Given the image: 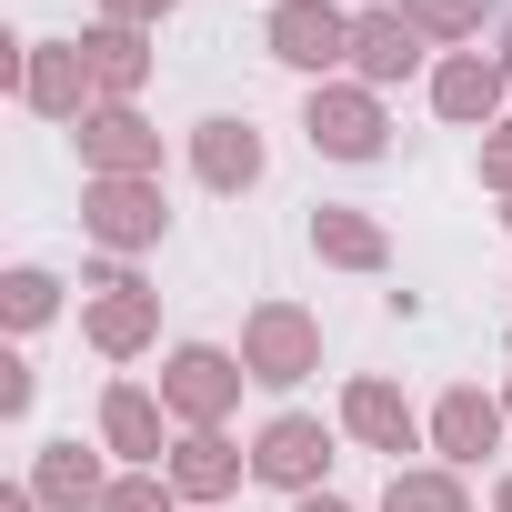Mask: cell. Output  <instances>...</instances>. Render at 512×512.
Returning a JSON list of instances; mask_svg holds the SVG:
<instances>
[{"label":"cell","instance_id":"6da1fadb","mask_svg":"<svg viewBox=\"0 0 512 512\" xmlns=\"http://www.w3.org/2000/svg\"><path fill=\"white\" fill-rule=\"evenodd\" d=\"M272 41H282V61H302V71H332V61L352 51V31H342L332 11H312V0H302V11H282V21H272Z\"/></svg>","mask_w":512,"mask_h":512},{"label":"cell","instance_id":"7a4b0ae2","mask_svg":"<svg viewBox=\"0 0 512 512\" xmlns=\"http://www.w3.org/2000/svg\"><path fill=\"white\" fill-rule=\"evenodd\" d=\"M312 141L342 151V161H362V151L382 141V121H372V101H312Z\"/></svg>","mask_w":512,"mask_h":512},{"label":"cell","instance_id":"3957f363","mask_svg":"<svg viewBox=\"0 0 512 512\" xmlns=\"http://www.w3.org/2000/svg\"><path fill=\"white\" fill-rule=\"evenodd\" d=\"M352 51H362V71H372V81H392V71H412V21H402V11H392V21H362V31H352Z\"/></svg>","mask_w":512,"mask_h":512},{"label":"cell","instance_id":"277c9868","mask_svg":"<svg viewBox=\"0 0 512 512\" xmlns=\"http://www.w3.org/2000/svg\"><path fill=\"white\" fill-rule=\"evenodd\" d=\"M312 462H322V432H312V422H282V432L262 442V472H272V482H312Z\"/></svg>","mask_w":512,"mask_h":512},{"label":"cell","instance_id":"5b68a950","mask_svg":"<svg viewBox=\"0 0 512 512\" xmlns=\"http://www.w3.org/2000/svg\"><path fill=\"white\" fill-rule=\"evenodd\" d=\"M201 161H211V181H251V171H262V141H251V131H231V121H211Z\"/></svg>","mask_w":512,"mask_h":512},{"label":"cell","instance_id":"8992f818","mask_svg":"<svg viewBox=\"0 0 512 512\" xmlns=\"http://www.w3.org/2000/svg\"><path fill=\"white\" fill-rule=\"evenodd\" d=\"M442 111H452V121L492 111V71H472V61H462V71H442Z\"/></svg>","mask_w":512,"mask_h":512},{"label":"cell","instance_id":"52a82bcc","mask_svg":"<svg viewBox=\"0 0 512 512\" xmlns=\"http://www.w3.org/2000/svg\"><path fill=\"white\" fill-rule=\"evenodd\" d=\"M352 422H362L372 442H402V432H412V412H402L392 392H352Z\"/></svg>","mask_w":512,"mask_h":512},{"label":"cell","instance_id":"ba28073f","mask_svg":"<svg viewBox=\"0 0 512 512\" xmlns=\"http://www.w3.org/2000/svg\"><path fill=\"white\" fill-rule=\"evenodd\" d=\"M442 442H452V452H482V442H492V412H482V402L462 392V402L442 412Z\"/></svg>","mask_w":512,"mask_h":512},{"label":"cell","instance_id":"9c48e42d","mask_svg":"<svg viewBox=\"0 0 512 512\" xmlns=\"http://www.w3.org/2000/svg\"><path fill=\"white\" fill-rule=\"evenodd\" d=\"M221 382H231V372H221L211 352H191V362H181V402H191V412H211V402H221Z\"/></svg>","mask_w":512,"mask_h":512},{"label":"cell","instance_id":"30bf717a","mask_svg":"<svg viewBox=\"0 0 512 512\" xmlns=\"http://www.w3.org/2000/svg\"><path fill=\"white\" fill-rule=\"evenodd\" d=\"M262 362H272V382H292V362H302V322H262Z\"/></svg>","mask_w":512,"mask_h":512},{"label":"cell","instance_id":"8fae6325","mask_svg":"<svg viewBox=\"0 0 512 512\" xmlns=\"http://www.w3.org/2000/svg\"><path fill=\"white\" fill-rule=\"evenodd\" d=\"M392 512H462L442 482H392Z\"/></svg>","mask_w":512,"mask_h":512},{"label":"cell","instance_id":"7c38bea8","mask_svg":"<svg viewBox=\"0 0 512 512\" xmlns=\"http://www.w3.org/2000/svg\"><path fill=\"white\" fill-rule=\"evenodd\" d=\"M221 472H231V462H221V452H211V442H191V462H181V482H191V492H211V482H221Z\"/></svg>","mask_w":512,"mask_h":512},{"label":"cell","instance_id":"4fadbf2b","mask_svg":"<svg viewBox=\"0 0 512 512\" xmlns=\"http://www.w3.org/2000/svg\"><path fill=\"white\" fill-rule=\"evenodd\" d=\"M111 432H121V442H151V412H141L131 392H121V402H111Z\"/></svg>","mask_w":512,"mask_h":512},{"label":"cell","instance_id":"5bb4252c","mask_svg":"<svg viewBox=\"0 0 512 512\" xmlns=\"http://www.w3.org/2000/svg\"><path fill=\"white\" fill-rule=\"evenodd\" d=\"M412 11H422V21H472L482 0H412Z\"/></svg>","mask_w":512,"mask_h":512},{"label":"cell","instance_id":"9a60e30c","mask_svg":"<svg viewBox=\"0 0 512 512\" xmlns=\"http://www.w3.org/2000/svg\"><path fill=\"white\" fill-rule=\"evenodd\" d=\"M302 512H342V502H302Z\"/></svg>","mask_w":512,"mask_h":512},{"label":"cell","instance_id":"2e32d148","mask_svg":"<svg viewBox=\"0 0 512 512\" xmlns=\"http://www.w3.org/2000/svg\"><path fill=\"white\" fill-rule=\"evenodd\" d=\"M121 11H151V0H121Z\"/></svg>","mask_w":512,"mask_h":512},{"label":"cell","instance_id":"e0dca14e","mask_svg":"<svg viewBox=\"0 0 512 512\" xmlns=\"http://www.w3.org/2000/svg\"><path fill=\"white\" fill-rule=\"evenodd\" d=\"M502 512H512V492H502Z\"/></svg>","mask_w":512,"mask_h":512}]
</instances>
